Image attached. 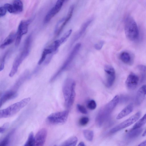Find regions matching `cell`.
I'll list each match as a JSON object with an SVG mask.
<instances>
[{"mask_svg":"<svg viewBox=\"0 0 146 146\" xmlns=\"http://www.w3.org/2000/svg\"><path fill=\"white\" fill-rule=\"evenodd\" d=\"M85 145L84 142L82 141L80 142L78 145V146H84Z\"/></svg>","mask_w":146,"mask_h":146,"instance_id":"b9f144b4","label":"cell"},{"mask_svg":"<svg viewBox=\"0 0 146 146\" xmlns=\"http://www.w3.org/2000/svg\"><path fill=\"white\" fill-rule=\"evenodd\" d=\"M137 68L141 73L142 78L143 79L146 75V66L142 65H140L138 66Z\"/></svg>","mask_w":146,"mask_h":146,"instance_id":"1f68e13d","label":"cell"},{"mask_svg":"<svg viewBox=\"0 0 146 146\" xmlns=\"http://www.w3.org/2000/svg\"><path fill=\"white\" fill-rule=\"evenodd\" d=\"M133 106L132 104L128 105L125 108L117 115L116 119H121L133 111Z\"/></svg>","mask_w":146,"mask_h":146,"instance_id":"e0dca14e","label":"cell"},{"mask_svg":"<svg viewBox=\"0 0 146 146\" xmlns=\"http://www.w3.org/2000/svg\"><path fill=\"white\" fill-rule=\"evenodd\" d=\"M81 44L80 43L77 44L73 49L69 56L64 63L62 66L51 78L50 81L52 82L61 72L65 70L71 62L74 57L76 55L80 47Z\"/></svg>","mask_w":146,"mask_h":146,"instance_id":"52a82bcc","label":"cell"},{"mask_svg":"<svg viewBox=\"0 0 146 146\" xmlns=\"http://www.w3.org/2000/svg\"><path fill=\"white\" fill-rule=\"evenodd\" d=\"M142 135L143 137L145 136L146 135V129L143 133Z\"/></svg>","mask_w":146,"mask_h":146,"instance_id":"7bdbcfd3","label":"cell"},{"mask_svg":"<svg viewBox=\"0 0 146 146\" xmlns=\"http://www.w3.org/2000/svg\"><path fill=\"white\" fill-rule=\"evenodd\" d=\"M31 35L27 37L24 42L22 51L18 55L23 61L29 55L31 43Z\"/></svg>","mask_w":146,"mask_h":146,"instance_id":"7c38bea8","label":"cell"},{"mask_svg":"<svg viewBox=\"0 0 146 146\" xmlns=\"http://www.w3.org/2000/svg\"><path fill=\"white\" fill-rule=\"evenodd\" d=\"M92 20L93 18H91L83 24L79 32L75 35L73 38L72 42V44L74 42L82 35Z\"/></svg>","mask_w":146,"mask_h":146,"instance_id":"2e32d148","label":"cell"},{"mask_svg":"<svg viewBox=\"0 0 146 146\" xmlns=\"http://www.w3.org/2000/svg\"><path fill=\"white\" fill-rule=\"evenodd\" d=\"M16 33L14 31L11 32L0 45V48L3 49L6 46L12 43L16 39Z\"/></svg>","mask_w":146,"mask_h":146,"instance_id":"9a60e30c","label":"cell"},{"mask_svg":"<svg viewBox=\"0 0 146 146\" xmlns=\"http://www.w3.org/2000/svg\"><path fill=\"white\" fill-rule=\"evenodd\" d=\"M118 95L115 96L110 101L102 107L96 119L95 123L98 127H101L116 107L119 101Z\"/></svg>","mask_w":146,"mask_h":146,"instance_id":"6da1fadb","label":"cell"},{"mask_svg":"<svg viewBox=\"0 0 146 146\" xmlns=\"http://www.w3.org/2000/svg\"><path fill=\"white\" fill-rule=\"evenodd\" d=\"M89 121L88 117H81L79 120V123L81 126H84L88 124Z\"/></svg>","mask_w":146,"mask_h":146,"instance_id":"836d02e7","label":"cell"},{"mask_svg":"<svg viewBox=\"0 0 146 146\" xmlns=\"http://www.w3.org/2000/svg\"><path fill=\"white\" fill-rule=\"evenodd\" d=\"M78 139L76 136H72L63 142L60 145L61 146H75L78 141Z\"/></svg>","mask_w":146,"mask_h":146,"instance_id":"d6986e66","label":"cell"},{"mask_svg":"<svg viewBox=\"0 0 146 146\" xmlns=\"http://www.w3.org/2000/svg\"><path fill=\"white\" fill-rule=\"evenodd\" d=\"M72 32V29H70L67 31L60 39L59 40L61 44L65 42L71 35Z\"/></svg>","mask_w":146,"mask_h":146,"instance_id":"4dcf8cb0","label":"cell"},{"mask_svg":"<svg viewBox=\"0 0 146 146\" xmlns=\"http://www.w3.org/2000/svg\"><path fill=\"white\" fill-rule=\"evenodd\" d=\"M141 114L140 111H138L131 117L116 126L110 130L111 133H114L126 128L137 121Z\"/></svg>","mask_w":146,"mask_h":146,"instance_id":"8992f818","label":"cell"},{"mask_svg":"<svg viewBox=\"0 0 146 146\" xmlns=\"http://www.w3.org/2000/svg\"><path fill=\"white\" fill-rule=\"evenodd\" d=\"M7 11L11 13H15V12L12 4L6 3L4 5Z\"/></svg>","mask_w":146,"mask_h":146,"instance_id":"d6a6232c","label":"cell"},{"mask_svg":"<svg viewBox=\"0 0 146 146\" xmlns=\"http://www.w3.org/2000/svg\"><path fill=\"white\" fill-rule=\"evenodd\" d=\"M138 146H146V140L143 142L141 143H140L138 145Z\"/></svg>","mask_w":146,"mask_h":146,"instance_id":"60d3db41","label":"cell"},{"mask_svg":"<svg viewBox=\"0 0 146 146\" xmlns=\"http://www.w3.org/2000/svg\"><path fill=\"white\" fill-rule=\"evenodd\" d=\"M86 106L89 109L93 110L96 108L97 104L95 100H91L88 101L86 103Z\"/></svg>","mask_w":146,"mask_h":146,"instance_id":"f1b7e54d","label":"cell"},{"mask_svg":"<svg viewBox=\"0 0 146 146\" xmlns=\"http://www.w3.org/2000/svg\"><path fill=\"white\" fill-rule=\"evenodd\" d=\"M69 113V111L66 110L52 113L47 117L46 121L52 125L63 124L67 121Z\"/></svg>","mask_w":146,"mask_h":146,"instance_id":"5b68a950","label":"cell"},{"mask_svg":"<svg viewBox=\"0 0 146 146\" xmlns=\"http://www.w3.org/2000/svg\"><path fill=\"white\" fill-rule=\"evenodd\" d=\"M17 95L18 94L16 92L13 90H9L5 92L1 96V107L7 101L16 98Z\"/></svg>","mask_w":146,"mask_h":146,"instance_id":"5bb4252c","label":"cell"},{"mask_svg":"<svg viewBox=\"0 0 146 146\" xmlns=\"http://www.w3.org/2000/svg\"><path fill=\"white\" fill-rule=\"evenodd\" d=\"M66 0H57L55 6L54 7L57 13L60 11L63 3Z\"/></svg>","mask_w":146,"mask_h":146,"instance_id":"f546056e","label":"cell"},{"mask_svg":"<svg viewBox=\"0 0 146 146\" xmlns=\"http://www.w3.org/2000/svg\"><path fill=\"white\" fill-rule=\"evenodd\" d=\"M57 13L53 7L50 10L45 16L44 19V23H48Z\"/></svg>","mask_w":146,"mask_h":146,"instance_id":"d4e9b609","label":"cell"},{"mask_svg":"<svg viewBox=\"0 0 146 146\" xmlns=\"http://www.w3.org/2000/svg\"><path fill=\"white\" fill-rule=\"evenodd\" d=\"M31 22L30 19L25 21H22L20 23L16 33L15 45L17 46L19 44L22 36L26 34L28 30L29 25Z\"/></svg>","mask_w":146,"mask_h":146,"instance_id":"ba28073f","label":"cell"},{"mask_svg":"<svg viewBox=\"0 0 146 146\" xmlns=\"http://www.w3.org/2000/svg\"><path fill=\"white\" fill-rule=\"evenodd\" d=\"M35 137L33 132L30 133L27 140L25 143V146H32L35 145Z\"/></svg>","mask_w":146,"mask_h":146,"instance_id":"83f0119b","label":"cell"},{"mask_svg":"<svg viewBox=\"0 0 146 146\" xmlns=\"http://www.w3.org/2000/svg\"><path fill=\"white\" fill-rule=\"evenodd\" d=\"M76 83L73 79L68 78L65 81L62 92L66 106L68 108L73 104L76 96Z\"/></svg>","mask_w":146,"mask_h":146,"instance_id":"7a4b0ae2","label":"cell"},{"mask_svg":"<svg viewBox=\"0 0 146 146\" xmlns=\"http://www.w3.org/2000/svg\"><path fill=\"white\" fill-rule=\"evenodd\" d=\"M12 5L15 13H19L22 11L23 4L21 0H14Z\"/></svg>","mask_w":146,"mask_h":146,"instance_id":"7402d4cb","label":"cell"},{"mask_svg":"<svg viewBox=\"0 0 146 146\" xmlns=\"http://www.w3.org/2000/svg\"><path fill=\"white\" fill-rule=\"evenodd\" d=\"M68 21L66 19V17H64L58 22L56 26L55 30V33L56 36H58L60 34L63 28Z\"/></svg>","mask_w":146,"mask_h":146,"instance_id":"ac0fdd59","label":"cell"},{"mask_svg":"<svg viewBox=\"0 0 146 146\" xmlns=\"http://www.w3.org/2000/svg\"><path fill=\"white\" fill-rule=\"evenodd\" d=\"M84 136L85 139L89 141H92L93 139L94 134L92 130H84L83 131Z\"/></svg>","mask_w":146,"mask_h":146,"instance_id":"4316f807","label":"cell"},{"mask_svg":"<svg viewBox=\"0 0 146 146\" xmlns=\"http://www.w3.org/2000/svg\"><path fill=\"white\" fill-rule=\"evenodd\" d=\"M7 10L4 6L1 7H0V17H2L6 14Z\"/></svg>","mask_w":146,"mask_h":146,"instance_id":"f35d334b","label":"cell"},{"mask_svg":"<svg viewBox=\"0 0 146 146\" xmlns=\"http://www.w3.org/2000/svg\"><path fill=\"white\" fill-rule=\"evenodd\" d=\"M138 76L135 73L131 72L127 76L125 81L127 87L130 90H133L137 87L139 81Z\"/></svg>","mask_w":146,"mask_h":146,"instance_id":"8fae6325","label":"cell"},{"mask_svg":"<svg viewBox=\"0 0 146 146\" xmlns=\"http://www.w3.org/2000/svg\"><path fill=\"white\" fill-rule=\"evenodd\" d=\"M68 0H66V1H67Z\"/></svg>","mask_w":146,"mask_h":146,"instance_id":"ee69618b","label":"cell"},{"mask_svg":"<svg viewBox=\"0 0 146 146\" xmlns=\"http://www.w3.org/2000/svg\"><path fill=\"white\" fill-rule=\"evenodd\" d=\"M9 123L8 122L5 123L3 125L0 127V132L1 133H3L5 131L8 127Z\"/></svg>","mask_w":146,"mask_h":146,"instance_id":"74e56055","label":"cell"},{"mask_svg":"<svg viewBox=\"0 0 146 146\" xmlns=\"http://www.w3.org/2000/svg\"><path fill=\"white\" fill-rule=\"evenodd\" d=\"M146 123V113L133 126L132 129L141 128Z\"/></svg>","mask_w":146,"mask_h":146,"instance_id":"484cf974","label":"cell"},{"mask_svg":"<svg viewBox=\"0 0 146 146\" xmlns=\"http://www.w3.org/2000/svg\"><path fill=\"white\" fill-rule=\"evenodd\" d=\"M15 129H12L2 140L0 143V145L1 146H7L9 144L11 139L14 133Z\"/></svg>","mask_w":146,"mask_h":146,"instance_id":"ffe728a7","label":"cell"},{"mask_svg":"<svg viewBox=\"0 0 146 146\" xmlns=\"http://www.w3.org/2000/svg\"><path fill=\"white\" fill-rule=\"evenodd\" d=\"M30 99V98H24L5 108L1 110L0 118L9 117L16 114L28 103Z\"/></svg>","mask_w":146,"mask_h":146,"instance_id":"277c9868","label":"cell"},{"mask_svg":"<svg viewBox=\"0 0 146 146\" xmlns=\"http://www.w3.org/2000/svg\"><path fill=\"white\" fill-rule=\"evenodd\" d=\"M8 52H6L4 54L3 56L2 57L0 61V71H1L2 70L4 67V64L5 62V60L7 54Z\"/></svg>","mask_w":146,"mask_h":146,"instance_id":"d590c367","label":"cell"},{"mask_svg":"<svg viewBox=\"0 0 146 146\" xmlns=\"http://www.w3.org/2000/svg\"><path fill=\"white\" fill-rule=\"evenodd\" d=\"M106 73L105 85L108 87H110L113 84L115 78V71L114 68L109 65H106L104 67Z\"/></svg>","mask_w":146,"mask_h":146,"instance_id":"9c48e42d","label":"cell"},{"mask_svg":"<svg viewBox=\"0 0 146 146\" xmlns=\"http://www.w3.org/2000/svg\"><path fill=\"white\" fill-rule=\"evenodd\" d=\"M143 129L141 128L131 129L127 134V136L130 138H133L138 136L141 133Z\"/></svg>","mask_w":146,"mask_h":146,"instance_id":"cb8c5ba5","label":"cell"},{"mask_svg":"<svg viewBox=\"0 0 146 146\" xmlns=\"http://www.w3.org/2000/svg\"><path fill=\"white\" fill-rule=\"evenodd\" d=\"M145 94L141 88L138 90L135 99L136 104L137 105H140L143 101Z\"/></svg>","mask_w":146,"mask_h":146,"instance_id":"44dd1931","label":"cell"},{"mask_svg":"<svg viewBox=\"0 0 146 146\" xmlns=\"http://www.w3.org/2000/svg\"><path fill=\"white\" fill-rule=\"evenodd\" d=\"M77 108L78 111L84 114H86L88 113V111L86 108L80 104L77 105Z\"/></svg>","mask_w":146,"mask_h":146,"instance_id":"e575fe53","label":"cell"},{"mask_svg":"<svg viewBox=\"0 0 146 146\" xmlns=\"http://www.w3.org/2000/svg\"><path fill=\"white\" fill-rule=\"evenodd\" d=\"M145 94L146 95V84L143 86L141 87Z\"/></svg>","mask_w":146,"mask_h":146,"instance_id":"ab89813d","label":"cell"},{"mask_svg":"<svg viewBox=\"0 0 146 146\" xmlns=\"http://www.w3.org/2000/svg\"><path fill=\"white\" fill-rule=\"evenodd\" d=\"M53 52H54L53 50L49 47H48V48L44 49L38 63V64L40 65L45 60L47 55L51 54Z\"/></svg>","mask_w":146,"mask_h":146,"instance_id":"603a6c76","label":"cell"},{"mask_svg":"<svg viewBox=\"0 0 146 146\" xmlns=\"http://www.w3.org/2000/svg\"><path fill=\"white\" fill-rule=\"evenodd\" d=\"M104 43V42L103 40H101L98 43L95 44V48L98 50H100L102 48Z\"/></svg>","mask_w":146,"mask_h":146,"instance_id":"8d00e7d4","label":"cell"},{"mask_svg":"<svg viewBox=\"0 0 146 146\" xmlns=\"http://www.w3.org/2000/svg\"><path fill=\"white\" fill-rule=\"evenodd\" d=\"M47 135V130L46 128L41 129L37 132L35 137L34 146L44 145Z\"/></svg>","mask_w":146,"mask_h":146,"instance_id":"30bf717a","label":"cell"},{"mask_svg":"<svg viewBox=\"0 0 146 146\" xmlns=\"http://www.w3.org/2000/svg\"><path fill=\"white\" fill-rule=\"evenodd\" d=\"M124 31L127 38L131 41L137 40L139 32L137 24L134 19L128 16L126 19L124 24Z\"/></svg>","mask_w":146,"mask_h":146,"instance_id":"3957f363","label":"cell"},{"mask_svg":"<svg viewBox=\"0 0 146 146\" xmlns=\"http://www.w3.org/2000/svg\"><path fill=\"white\" fill-rule=\"evenodd\" d=\"M119 58L123 62L128 65H132L134 62L133 55L126 51L121 52L119 55Z\"/></svg>","mask_w":146,"mask_h":146,"instance_id":"4fadbf2b","label":"cell"}]
</instances>
